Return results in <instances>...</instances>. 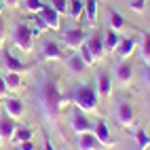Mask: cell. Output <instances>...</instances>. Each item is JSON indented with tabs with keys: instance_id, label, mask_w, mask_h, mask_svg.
Returning <instances> with one entry per match:
<instances>
[{
	"instance_id": "obj_18",
	"label": "cell",
	"mask_w": 150,
	"mask_h": 150,
	"mask_svg": "<svg viewBox=\"0 0 150 150\" xmlns=\"http://www.w3.org/2000/svg\"><path fill=\"white\" fill-rule=\"evenodd\" d=\"M66 66H68V70H70V72H72V74H83L85 70L89 68V66H87V64L83 62V57L78 55V53L70 55V57L66 59Z\"/></svg>"
},
{
	"instance_id": "obj_40",
	"label": "cell",
	"mask_w": 150,
	"mask_h": 150,
	"mask_svg": "<svg viewBox=\"0 0 150 150\" xmlns=\"http://www.w3.org/2000/svg\"><path fill=\"white\" fill-rule=\"evenodd\" d=\"M0 114H2V108H0Z\"/></svg>"
},
{
	"instance_id": "obj_7",
	"label": "cell",
	"mask_w": 150,
	"mask_h": 150,
	"mask_svg": "<svg viewBox=\"0 0 150 150\" xmlns=\"http://www.w3.org/2000/svg\"><path fill=\"white\" fill-rule=\"evenodd\" d=\"M64 57L62 47L57 45V40L53 38H45L40 45V62H57V59Z\"/></svg>"
},
{
	"instance_id": "obj_33",
	"label": "cell",
	"mask_w": 150,
	"mask_h": 150,
	"mask_svg": "<svg viewBox=\"0 0 150 150\" xmlns=\"http://www.w3.org/2000/svg\"><path fill=\"white\" fill-rule=\"evenodd\" d=\"M4 38H6V30H4V23L0 21V47L4 45Z\"/></svg>"
},
{
	"instance_id": "obj_24",
	"label": "cell",
	"mask_w": 150,
	"mask_h": 150,
	"mask_svg": "<svg viewBox=\"0 0 150 150\" xmlns=\"http://www.w3.org/2000/svg\"><path fill=\"white\" fill-rule=\"evenodd\" d=\"M139 55L142 64H150V32H142V42H139Z\"/></svg>"
},
{
	"instance_id": "obj_12",
	"label": "cell",
	"mask_w": 150,
	"mask_h": 150,
	"mask_svg": "<svg viewBox=\"0 0 150 150\" xmlns=\"http://www.w3.org/2000/svg\"><path fill=\"white\" fill-rule=\"evenodd\" d=\"M76 144H78V150H102L104 146L99 144V139L95 137L93 131H89V133H81L76 137Z\"/></svg>"
},
{
	"instance_id": "obj_11",
	"label": "cell",
	"mask_w": 150,
	"mask_h": 150,
	"mask_svg": "<svg viewBox=\"0 0 150 150\" xmlns=\"http://www.w3.org/2000/svg\"><path fill=\"white\" fill-rule=\"evenodd\" d=\"M38 15L45 19V23H47L49 30H53V32H59V13L55 11L53 6H47V4H45L40 11H38Z\"/></svg>"
},
{
	"instance_id": "obj_28",
	"label": "cell",
	"mask_w": 150,
	"mask_h": 150,
	"mask_svg": "<svg viewBox=\"0 0 150 150\" xmlns=\"http://www.w3.org/2000/svg\"><path fill=\"white\" fill-rule=\"evenodd\" d=\"M42 6H45L42 0H23V11L28 13H38Z\"/></svg>"
},
{
	"instance_id": "obj_21",
	"label": "cell",
	"mask_w": 150,
	"mask_h": 150,
	"mask_svg": "<svg viewBox=\"0 0 150 150\" xmlns=\"http://www.w3.org/2000/svg\"><path fill=\"white\" fill-rule=\"evenodd\" d=\"M72 19H81L85 15V0H68V11Z\"/></svg>"
},
{
	"instance_id": "obj_27",
	"label": "cell",
	"mask_w": 150,
	"mask_h": 150,
	"mask_svg": "<svg viewBox=\"0 0 150 150\" xmlns=\"http://www.w3.org/2000/svg\"><path fill=\"white\" fill-rule=\"evenodd\" d=\"M78 51H81L78 55L83 57V62H85L87 66H95V59H93V53H91V49L87 47V42H83L81 47H78Z\"/></svg>"
},
{
	"instance_id": "obj_38",
	"label": "cell",
	"mask_w": 150,
	"mask_h": 150,
	"mask_svg": "<svg viewBox=\"0 0 150 150\" xmlns=\"http://www.w3.org/2000/svg\"><path fill=\"white\" fill-rule=\"evenodd\" d=\"M2 11H4V8H2V2H0V15H2Z\"/></svg>"
},
{
	"instance_id": "obj_22",
	"label": "cell",
	"mask_w": 150,
	"mask_h": 150,
	"mask_svg": "<svg viewBox=\"0 0 150 150\" xmlns=\"http://www.w3.org/2000/svg\"><path fill=\"white\" fill-rule=\"evenodd\" d=\"M118 42H121V38H118V32H114V30H108L106 36H104V49L106 53H114Z\"/></svg>"
},
{
	"instance_id": "obj_23",
	"label": "cell",
	"mask_w": 150,
	"mask_h": 150,
	"mask_svg": "<svg viewBox=\"0 0 150 150\" xmlns=\"http://www.w3.org/2000/svg\"><path fill=\"white\" fill-rule=\"evenodd\" d=\"M2 78H4V83H6V89H8V91H17V89H21V87H23L21 74H17V72H6Z\"/></svg>"
},
{
	"instance_id": "obj_29",
	"label": "cell",
	"mask_w": 150,
	"mask_h": 150,
	"mask_svg": "<svg viewBox=\"0 0 150 150\" xmlns=\"http://www.w3.org/2000/svg\"><path fill=\"white\" fill-rule=\"evenodd\" d=\"M32 21L36 23V28L32 30V34H34V36H40L42 32H47V30H49V28H47V23H45V19H42L40 15H34V19H32Z\"/></svg>"
},
{
	"instance_id": "obj_9",
	"label": "cell",
	"mask_w": 150,
	"mask_h": 150,
	"mask_svg": "<svg viewBox=\"0 0 150 150\" xmlns=\"http://www.w3.org/2000/svg\"><path fill=\"white\" fill-rule=\"evenodd\" d=\"M93 133H95V137L99 139V144H102L104 148H112V146H116V139L110 135V127L106 125L104 118L95 121V129H93Z\"/></svg>"
},
{
	"instance_id": "obj_26",
	"label": "cell",
	"mask_w": 150,
	"mask_h": 150,
	"mask_svg": "<svg viewBox=\"0 0 150 150\" xmlns=\"http://www.w3.org/2000/svg\"><path fill=\"white\" fill-rule=\"evenodd\" d=\"M32 129H30V127H17L15 129V133H13V142L15 144H19V142H28V139H32Z\"/></svg>"
},
{
	"instance_id": "obj_16",
	"label": "cell",
	"mask_w": 150,
	"mask_h": 150,
	"mask_svg": "<svg viewBox=\"0 0 150 150\" xmlns=\"http://www.w3.org/2000/svg\"><path fill=\"white\" fill-rule=\"evenodd\" d=\"M108 19H110V30H114V32H121V30H125L129 25L127 19L118 13L114 6H108Z\"/></svg>"
},
{
	"instance_id": "obj_8",
	"label": "cell",
	"mask_w": 150,
	"mask_h": 150,
	"mask_svg": "<svg viewBox=\"0 0 150 150\" xmlns=\"http://www.w3.org/2000/svg\"><path fill=\"white\" fill-rule=\"evenodd\" d=\"M2 64L8 72H17V74H23V72H30V70L34 68V64H23L19 62V59L11 53V51H4L2 53Z\"/></svg>"
},
{
	"instance_id": "obj_35",
	"label": "cell",
	"mask_w": 150,
	"mask_h": 150,
	"mask_svg": "<svg viewBox=\"0 0 150 150\" xmlns=\"http://www.w3.org/2000/svg\"><path fill=\"white\" fill-rule=\"evenodd\" d=\"M144 76H146V85L150 87V64H146V70H144Z\"/></svg>"
},
{
	"instance_id": "obj_1",
	"label": "cell",
	"mask_w": 150,
	"mask_h": 150,
	"mask_svg": "<svg viewBox=\"0 0 150 150\" xmlns=\"http://www.w3.org/2000/svg\"><path fill=\"white\" fill-rule=\"evenodd\" d=\"M32 99L38 108V112L49 125H57L62 116L64 106L70 102V97L59 89V76L53 68H42L36 74L32 85Z\"/></svg>"
},
{
	"instance_id": "obj_34",
	"label": "cell",
	"mask_w": 150,
	"mask_h": 150,
	"mask_svg": "<svg viewBox=\"0 0 150 150\" xmlns=\"http://www.w3.org/2000/svg\"><path fill=\"white\" fill-rule=\"evenodd\" d=\"M6 91H8V89H6V83H4V78L0 76V95H4Z\"/></svg>"
},
{
	"instance_id": "obj_2",
	"label": "cell",
	"mask_w": 150,
	"mask_h": 150,
	"mask_svg": "<svg viewBox=\"0 0 150 150\" xmlns=\"http://www.w3.org/2000/svg\"><path fill=\"white\" fill-rule=\"evenodd\" d=\"M68 97H70V102H74L78 108H83L85 112H95V110L99 108L97 87H93L91 83H78Z\"/></svg>"
},
{
	"instance_id": "obj_25",
	"label": "cell",
	"mask_w": 150,
	"mask_h": 150,
	"mask_svg": "<svg viewBox=\"0 0 150 150\" xmlns=\"http://www.w3.org/2000/svg\"><path fill=\"white\" fill-rule=\"evenodd\" d=\"M85 15L91 25L97 23V0H85Z\"/></svg>"
},
{
	"instance_id": "obj_37",
	"label": "cell",
	"mask_w": 150,
	"mask_h": 150,
	"mask_svg": "<svg viewBox=\"0 0 150 150\" xmlns=\"http://www.w3.org/2000/svg\"><path fill=\"white\" fill-rule=\"evenodd\" d=\"M2 2H4L6 6H17V4H19V0H2Z\"/></svg>"
},
{
	"instance_id": "obj_30",
	"label": "cell",
	"mask_w": 150,
	"mask_h": 150,
	"mask_svg": "<svg viewBox=\"0 0 150 150\" xmlns=\"http://www.w3.org/2000/svg\"><path fill=\"white\" fill-rule=\"evenodd\" d=\"M51 6L55 8L59 15H64L68 11V0H51Z\"/></svg>"
},
{
	"instance_id": "obj_6",
	"label": "cell",
	"mask_w": 150,
	"mask_h": 150,
	"mask_svg": "<svg viewBox=\"0 0 150 150\" xmlns=\"http://www.w3.org/2000/svg\"><path fill=\"white\" fill-rule=\"evenodd\" d=\"M114 118H116V123L121 125L123 129L131 127L135 123V110H133V106L129 102H118L114 106Z\"/></svg>"
},
{
	"instance_id": "obj_13",
	"label": "cell",
	"mask_w": 150,
	"mask_h": 150,
	"mask_svg": "<svg viewBox=\"0 0 150 150\" xmlns=\"http://www.w3.org/2000/svg\"><path fill=\"white\" fill-rule=\"evenodd\" d=\"M4 110H6V114L11 118H21L23 110H25V104L19 97H6L4 99Z\"/></svg>"
},
{
	"instance_id": "obj_36",
	"label": "cell",
	"mask_w": 150,
	"mask_h": 150,
	"mask_svg": "<svg viewBox=\"0 0 150 150\" xmlns=\"http://www.w3.org/2000/svg\"><path fill=\"white\" fill-rule=\"evenodd\" d=\"M45 150H55V148H53V142H51L49 137H45Z\"/></svg>"
},
{
	"instance_id": "obj_15",
	"label": "cell",
	"mask_w": 150,
	"mask_h": 150,
	"mask_svg": "<svg viewBox=\"0 0 150 150\" xmlns=\"http://www.w3.org/2000/svg\"><path fill=\"white\" fill-rule=\"evenodd\" d=\"M135 47H137V40L133 36H129V38H121V42H118V47H116V55H118V59H127L129 55H131L133 51H135Z\"/></svg>"
},
{
	"instance_id": "obj_14",
	"label": "cell",
	"mask_w": 150,
	"mask_h": 150,
	"mask_svg": "<svg viewBox=\"0 0 150 150\" xmlns=\"http://www.w3.org/2000/svg\"><path fill=\"white\" fill-rule=\"evenodd\" d=\"M87 47L91 49L95 64H97L99 59L104 57V53H106V49H104V36H99V34H93V36H89V38H87Z\"/></svg>"
},
{
	"instance_id": "obj_17",
	"label": "cell",
	"mask_w": 150,
	"mask_h": 150,
	"mask_svg": "<svg viewBox=\"0 0 150 150\" xmlns=\"http://www.w3.org/2000/svg\"><path fill=\"white\" fill-rule=\"evenodd\" d=\"M97 93L99 97H110L112 95V78L108 72H99L97 76Z\"/></svg>"
},
{
	"instance_id": "obj_10",
	"label": "cell",
	"mask_w": 150,
	"mask_h": 150,
	"mask_svg": "<svg viewBox=\"0 0 150 150\" xmlns=\"http://www.w3.org/2000/svg\"><path fill=\"white\" fill-rule=\"evenodd\" d=\"M114 76H116V81L121 83V85H129L131 83V78H133V66L129 64V62H118L114 66Z\"/></svg>"
},
{
	"instance_id": "obj_5",
	"label": "cell",
	"mask_w": 150,
	"mask_h": 150,
	"mask_svg": "<svg viewBox=\"0 0 150 150\" xmlns=\"http://www.w3.org/2000/svg\"><path fill=\"white\" fill-rule=\"evenodd\" d=\"M87 38H89V34L83 28H78V25L62 30V42L66 47H70V49H78L83 42H87Z\"/></svg>"
},
{
	"instance_id": "obj_19",
	"label": "cell",
	"mask_w": 150,
	"mask_h": 150,
	"mask_svg": "<svg viewBox=\"0 0 150 150\" xmlns=\"http://www.w3.org/2000/svg\"><path fill=\"white\" fill-rule=\"evenodd\" d=\"M15 129H17V125L13 123V118L8 114L0 116V137H2V139H11L13 133H15Z\"/></svg>"
},
{
	"instance_id": "obj_4",
	"label": "cell",
	"mask_w": 150,
	"mask_h": 150,
	"mask_svg": "<svg viewBox=\"0 0 150 150\" xmlns=\"http://www.w3.org/2000/svg\"><path fill=\"white\" fill-rule=\"evenodd\" d=\"M70 127H72V131H74L76 135H81V133L93 131V129H95V123L87 118V114H85L83 108L74 106L72 110H70Z\"/></svg>"
},
{
	"instance_id": "obj_39",
	"label": "cell",
	"mask_w": 150,
	"mask_h": 150,
	"mask_svg": "<svg viewBox=\"0 0 150 150\" xmlns=\"http://www.w3.org/2000/svg\"><path fill=\"white\" fill-rule=\"evenodd\" d=\"M0 146H2V137H0Z\"/></svg>"
},
{
	"instance_id": "obj_31",
	"label": "cell",
	"mask_w": 150,
	"mask_h": 150,
	"mask_svg": "<svg viewBox=\"0 0 150 150\" xmlns=\"http://www.w3.org/2000/svg\"><path fill=\"white\" fill-rule=\"evenodd\" d=\"M146 2H148V0H131V2H129V8H133L135 13H142Z\"/></svg>"
},
{
	"instance_id": "obj_3",
	"label": "cell",
	"mask_w": 150,
	"mask_h": 150,
	"mask_svg": "<svg viewBox=\"0 0 150 150\" xmlns=\"http://www.w3.org/2000/svg\"><path fill=\"white\" fill-rule=\"evenodd\" d=\"M13 42L19 51L30 53L34 49V34H32V28H30L25 21H17L13 28Z\"/></svg>"
},
{
	"instance_id": "obj_32",
	"label": "cell",
	"mask_w": 150,
	"mask_h": 150,
	"mask_svg": "<svg viewBox=\"0 0 150 150\" xmlns=\"http://www.w3.org/2000/svg\"><path fill=\"white\" fill-rule=\"evenodd\" d=\"M17 150H36V146L32 144V139H28V142H19Z\"/></svg>"
},
{
	"instance_id": "obj_20",
	"label": "cell",
	"mask_w": 150,
	"mask_h": 150,
	"mask_svg": "<svg viewBox=\"0 0 150 150\" xmlns=\"http://www.w3.org/2000/svg\"><path fill=\"white\" fill-rule=\"evenodd\" d=\"M133 137H135V150H146L150 146V135L146 133V127H137L133 131Z\"/></svg>"
}]
</instances>
